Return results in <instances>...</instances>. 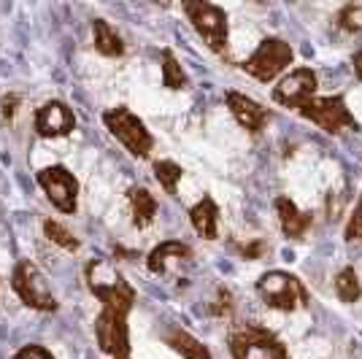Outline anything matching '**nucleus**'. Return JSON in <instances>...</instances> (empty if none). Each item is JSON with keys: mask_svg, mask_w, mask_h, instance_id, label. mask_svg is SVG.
<instances>
[{"mask_svg": "<svg viewBox=\"0 0 362 359\" xmlns=\"http://www.w3.org/2000/svg\"><path fill=\"white\" fill-rule=\"evenodd\" d=\"M14 359H54L52 357V351L44 348V346H25V348H19L14 354Z\"/></svg>", "mask_w": 362, "mask_h": 359, "instance_id": "obj_25", "label": "nucleus"}, {"mask_svg": "<svg viewBox=\"0 0 362 359\" xmlns=\"http://www.w3.org/2000/svg\"><path fill=\"white\" fill-rule=\"evenodd\" d=\"M317 84V73L311 68H295L292 73L279 81V87L273 90V100L279 105H284V108L300 111L303 105L314 98Z\"/></svg>", "mask_w": 362, "mask_h": 359, "instance_id": "obj_10", "label": "nucleus"}, {"mask_svg": "<svg viewBox=\"0 0 362 359\" xmlns=\"http://www.w3.org/2000/svg\"><path fill=\"white\" fill-rule=\"evenodd\" d=\"M11 286L19 295V300L33 311H57V300H54L52 289L46 284L44 273L35 268L30 259H22L14 268Z\"/></svg>", "mask_w": 362, "mask_h": 359, "instance_id": "obj_7", "label": "nucleus"}, {"mask_svg": "<svg viewBox=\"0 0 362 359\" xmlns=\"http://www.w3.org/2000/svg\"><path fill=\"white\" fill-rule=\"evenodd\" d=\"M165 343L184 359H211V351L200 343L195 335H189L187 329L170 327L165 332Z\"/></svg>", "mask_w": 362, "mask_h": 359, "instance_id": "obj_16", "label": "nucleus"}, {"mask_svg": "<svg viewBox=\"0 0 362 359\" xmlns=\"http://www.w3.org/2000/svg\"><path fill=\"white\" fill-rule=\"evenodd\" d=\"M262 252H265V243H262V240H255V243H249V246H241V254L249 257V259H257Z\"/></svg>", "mask_w": 362, "mask_h": 359, "instance_id": "obj_27", "label": "nucleus"}, {"mask_svg": "<svg viewBox=\"0 0 362 359\" xmlns=\"http://www.w3.org/2000/svg\"><path fill=\"white\" fill-rule=\"evenodd\" d=\"M87 286L103 302L100 316L95 319V338H98L100 351L114 359H127L130 354L127 316L136 302V289L127 284V278L108 259H90Z\"/></svg>", "mask_w": 362, "mask_h": 359, "instance_id": "obj_1", "label": "nucleus"}, {"mask_svg": "<svg viewBox=\"0 0 362 359\" xmlns=\"http://www.w3.org/2000/svg\"><path fill=\"white\" fill-rule=\"evenodd\" d=\"M257 295L268 308L276 311H298L308 305V289L303 286L298 276H292L287 270H271L257 281Z\"/></svg>", "mask_w": 362, "mask_h": 359, "instance_id": "obj_2", "label": "nucleus"}, {"mask_svg": "<svg viewBox=\"0 0 362 359\" xmlns=\"http://www.w3.org/2000/svg\"><path fill=\"white\" fill-rule=\"evenodd\" d=\"M227 108H230V114L235 117V122L241 124L243 130H249L252 135L259 133L268 124V119H271L268 108H262L257 100L246 98L241 92H227Z\"/></svg>", "mask_w": 362, "mask_h": 359, "instance_id": "obj_13", "label": "nucleus"}, {"mask_svg": "<svg viewBox=\"0 0 362 359\" xmlns=\"http://www.w3.org/2000/svg\"><path fill=\"white\" fill-rule=\"evenodd\" d=\"M103 122H106L108 133L114 135L133 157H138V160H146L149 157L151 146H154V138L146 130V124L138 119L130 108L117 105V108H111V111L103 114Z\"/></svg>", "mask_w": 362, "mask_h": 359, "instance_id": "obj_4", "label": "nucleus"}, {"mask_svg": "<svg viewBox=\"0 0 362 359\" xmlns=\"http://www.w3.org/2000/svg\"><path fill=\"white\" fill-rule=\"evenodd\" d=\"M338 25L346 33L362 30V6H344V11L338 14Z\"/></svg>", "mask_w": 362, "mask_h": 359, "instance_id": "obj_23", "label": "nucleus"}, {"mask_svg": "<svg viewBox=\"0 0 362 359\" xmlns=\"http://www.w3.org/2000/svg\"><path fill=\"white\" fill-rule=\"evenodd\" d=\"M298 114H300L303 119H308V122H314V124H319L325 133H330V135H338L341 130H344V127H354V130H360L357 119L349 114L344 95H330V98H311V100L303 105Z\"/></svg>", "mask_w": 362, "mask_h": 359, "instance_id": "obj_8", "label": "nucleus"}, {"mask_svg": "<svg viewBox=\"0 0 362 359\" xmlns=\"http://www.w3.org/2000/svg\"><path fill=\"white\" fill-rule=\"evenodd\" d=\"M163 84L168 90H187L189 87V78L181 71V65L176 62L170 49H163Z\"/></svg>", "mask_w": 362, "mask_h": 359, "instance_id": "obj_20", "label": "nucleus"}, {"mask_svg": "<svg viewBox=\"0 0 362 359\" xmlns=\"http://www.w3.org/2000/svg\"><path fill=\"white\" fill-rule=\"evenodd\" d=\"M184 11L189 16L195 33L206 41V46L216 52V54H225L227 52V14L225 8L206 3V0H189L184 3Z\"/></svg>", "mask_w": 362, "mask_h": 359, "instance_id": "obj_5", "label": "nucleus"}, {"mask_svg": "<svg viewBox=\"0 0 362 359\" xmlns=\"http://www.w3.org/2000/svg\"><path fill=\"white\" fill-rule=\"evenodd\" d=\"M276 213H279V225H281V233L287 235V238H295L300 240L311 225H314V219H311V213H303L287 195H279L276 197Z\"/></svg>", "mask_w": 362, "mask_h": 359, "instance_id": "obj_14", "label": "nucleus"}, {"mask_svg": "<svg viewBox=\"0 0 362 359\" xmlns=\"http://www.w3.org/2000/svg\"><path fill=\"white\" fill-rule=\"evenodd\" d=\"M344 235H346V240H362V195H360V203H357L354 213L349 216V225Z\"/></svg>", "mask_w": 362, "mask_h": 359, "instance_id": "obj_24", "label": "nucleus"}, {"mask_svg": "<svg viewBox=\"0 0 362 359\" xmlns=\"http://www.w3.org/2000/svg\"><path fill=\"white\" fill-rule=\"evenodd\" d=\"M335 295L344 300V302H357L362 298V286H360V276L357 270L346 265L335 276Z\"/></svg>", "mask_w": 362, "mask_h": 359, "instance_id": "obj_19", "label": "nucleus"}, {"mask_svg": "<svg viewBox=\"0 0 362 359\" xmlns=\"http://www.w3.org/2000/svg\"><path fill=\"white\" fill-rule=\"evenodd\" d=\"M233 359H289L284 343L259 324H238L227 338Z\"/></svg>", "mask_w": 362, "mask_h": 359, "instance_id": "obj_3", "label": "nucleus"}, {"mask_svg": "<svg viewBox=\"0 0 362 359\" xmlns=\"http://www.w3.org/2000/svg\"><path fill=\"white\" fill-rule=\"evenodd\" d=\"M76 127L74 111L60 100H49L35 114V130L44 138H62Z\"/></svg>", "mask_w": 362, "mask_h": 359, "instance_id": "obj_12", "label": "nucleus"}, {"mask_svg": "<svg viewBox=\"0 0 362 359\" xmlns=\"http://www.w3.org/2000/svg\"><path fill=\"white\" fill-rule=\"evenodd\" d=\"M189 222L195 227V233L200 238L206 240H216V225H219V208H216V203H214L211 195H203L197 200L195 206L189 208Z\"/></svg>", "mask_w": 362, "mask_h": 359, "instance_id": "obj_15", "label": "nucleus"}, {"mask_svg": "<svg viewBox=\"0 0 362 359\" xmlns=\"http://www.w3.org/2000/svg\"><path fill=\"white\" fill-rule=\"evenodd\" d=\"M230 311H233V295L227 289H219V300H216V305H211V314L225 316Z\"/></svg>", "mask_w": 362, "mask_h": 359, "instance_id": "obj_26", "label": "nucleus"}, {"mask_svg": "<svg viewBox=\"0 0 362 359\" xmlns=\"http://www.w3.org/2000/svg\"><path fill=\"white\" fill-rule=\"evenodd\" d=\"M154 176H157L160 187L165 189L168 195H176L184 170H181V165L170 163V160H160V163H154Z\"/></svg>", "mask_w": 362, "mask_h": 359, "instance_id": "obj_21", "label": "nucleus"}, {"mask_svg": "<svg viewBox=\"0 0 362 359\" xmlns=\"http://www.w3.org/2000/svg\"><path fill=\"white\" fill-rule=\"evenodd\" d=\"M292 60H295V52H292V46L287 41H281V38H265L241 68L249 76H255L257 81L268 84L281 71H287L289 65H292Z\"/></svg>", "mask_w": 362, "mask_h": 359, "instance_id": "obj_6", "label": "nucleus"}, {"mask_svg": "<svg viewBox=\"0 0 362 359\" xmlns=\"http://www.w3.org/2000/svg\"><path fill=\"white\" fill-rule=\"evenodd\" d=\"M38 184L60 213H74L76 200H78V181L74 179V173L68 167H62V165L44 167L38 173Z\"/></svg>", "mask_w": 362, "mask_h": 359, "instance_id": "obj_9", "label": "nucleus"}, {"mask_svg": "<svg viewBox=\"0 0 362 359\" xmlns=\"http://www.w3.org/2000/svg\"><path fill=\"white\" fill-rule=\"evenodd\" d=\"M44 233H46V238L54 240V243H57V246H62L65 252H76V249H78V240H76L74 235H71V233L60 225V222H54V219H46Z\"/></svg>", "mask_w": 362, "mask_h": 359, "instance_id": "obj_22", "label": "nucleus"}, {"mask_svg": "<svg viewBox=\"0 0 362 359\" xmlns=\"http://www.w3.org/2000/svg\"><path fill=\"white\" fill-rule=\"evenodd\" d=\"M16 105V95H8V98H3V117H6V119H11V117H14V108Z\"/></svg>", "mask_w": 362, "mask_h": 359, "instance_id": "obj_28", "label": "nucleus"}, {"mask_svg": "<svg viewBox=\"0 0 362 359\" xmlns=\"http://www.w3.org/2000/svg\"><path fill=\"white\" fill-rule=\"evenodd\" d=\"M130 208H133V225L149 227L154 222V213H157V200L149 189L136 187V189H130Z\"/></svg>", "mask_w": 362, "mask_h": 359, "instance_id": "obj_18", "label": "nucleus"}, {"mask_svg": "<svg viewBox=\"0 0 362 359\" xmlns=\"http://www.w3.org/2000/svg\"><path fill=\"white\" fill-rule=\"evenodd\" d=\"M195 265V254L187 243L179 240H165L160 243L146 259V268L154 276H184L187 270Z\"/></svg>", "mask_w": 362, "mask_h": 359, "instance_id": "obj_11", "label": "nucleus"}, {"mask_svg": "<svg viewBox=\"0 0 362 359\" xmlns=\"http://www.w3.org/2000/svg\"><path fill=\"white\" fill-rule=\"evenodd\" d=\"M92 38H95V49L106 57H122L124 54V44H122L119 33L108 25L106 19H95L92 22Z\"/></svg>", "mask_w": 362, "mask_h": 359, "instance_id": "obj_17", "label": "nucleus"}, {"mask_svg": "<svg viewBox=\"0 0 362 359\" xmlns=\"http://www.w3.org/2000/svg\"><path fill=\"white\" fill-rule=\"evenodd\" d=\"M351 65H354V73H357V78H362V52H357V54H354Z\"/></svg>", "mask_w": 362, "mask_h": 359, "instance_id": "obj_29", "label": "nucleus"}]
</instances>
